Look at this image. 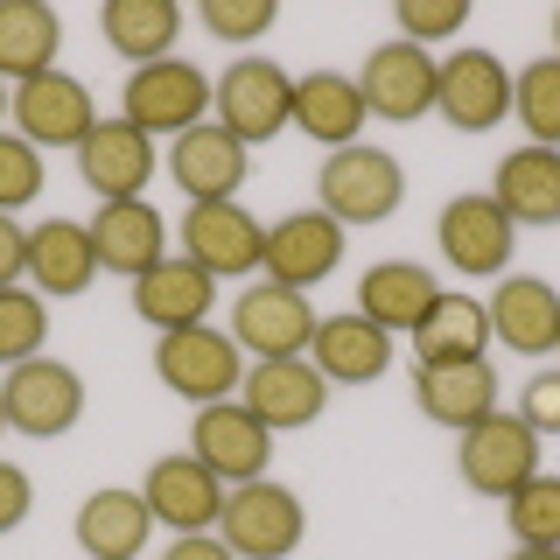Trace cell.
I'll return each mask as SVG.
<instances>
[{"mask_svg": "<svg viewBox=\"0 0 560 560\" xmlns=\"http://www.w3.org/2000/svg\"><path fill=\"white\" fill-rule=\"evenodd\" d=\"M210 92H218V78L197 70L189 57L140 63L133 78H127V92H119V119L140 127L148 140H183L189 127H203V119H210Z\"/></svg>", "mask_w": 560, "mask_h": 560, "instance_id": "1", "label": "cell"}, {"mask_svg": "<svg viewBox=\"0 0 560 560\" xmlns=\"http://www.w3.org/2000/svg\"><path fill=\"white\" fill-rule=\"evenodd\" d=\"M218 539L238 560H288L308 539V504L273 477L232 483L224 490V512H218Z\"/></svg>", "mask_w": 560, "mask_h": 560, "instance_id": "2", "label": "cell"}, {"mask_svg": "<svg viewBox=\"0 0 560 560\" xmlns=\"http://www.w3.org/2000/svg\"><path fill=\"white\" fill-rule=\"evenodd\" d=\"M407 203V168L385 148H337L315 168V210H329L337 224H385Z\"/></svg>", "mask_w": 560, "mask_h": 560, "instance_id": "3", "label": "cell"}, {"mask_svg": "<svg viewBox=\"0 0 560 560\" xmlns=\"http://www.w3.org/2000/svg\"><path fill=\"white\" fill-rule=\"evenodd\" d=\"M154 378H162L175 399H189V407H218V399H238L245 350L232 343V329H218V323L175 329V337H154Z\"/></svg>", "mask_w": 560, "mask_h": 560, "instance_id": "4", "label": "cell"}, {"mask_svg": "<svg viewBox=\"0 0 560 560\" xmlns=\"http://www.w3.org/2000/svg\"><path fill=\"white\" fill-rule=\"evenodd\" d=\"M210 119H218L232 140L259 148V140H280V127H294V78L273 57H238L224 63L218 92H210Z\"/></svg>", "mask_w": 560, "mask_h": 560, "instance_id": "5", "label": "cell"}, {"mask_svg": "<svg viewBox=\"0 0 560 560\" xmlns=\"http://www.w3.org/2000/svg\"><path fill=\"white\" fill-rule=\"evenodd\" d=\"M455 469H463V483L477 490V498L504 504L512 490H525L539 477V434L525 428L518 413L498 407L490 420H477V428L455 434Z\"/></svg>", "mask_w": 560, "mask_h": 560, "instance_id": "6", "label": "cell"}, {"mask_svg": "<svg viewBox=\"0 0 560 560\" xmlns=\"http://www.w3.org/2000/svg\"><path fill=\"white\" fill-rule=\"evenodd\" d=\"M8 113H14V133H22L35 154H43V148H70V154H78L84 133L105 119L98 98H92V84H84L78 70H63V63L43 70V78H28V84H14Z\"/></svg>", "mask_w": 560, "mask_h": 560, "instance_id": "7", "label": "cell"}, {"mask_svg": "<svg viewBox=\"0 0 560 560\" xmlns=\"http://www.w3.org/2000/svg\"><path fill=\"white\" fill-rule=\"evenodd\" d=\"M0 413H8L14 434H28V442H57L84 420V378L78 364L63 358H28L14 364L8 378H0Z\"/></svg>", "mask_w": 560, "mask_h": 560, "instance_id": "8", "label": "cell"}, {"mask_svg": "<svg viewBox=\"0 0 560 560\" xmlns=\"http://www.w3.org/2000/svg\"><path fill=\"white\" fill-rule=\"evenodd\" d=\"M175 238H183V259L203 267L210 280H245V273H259V259H267V224H259L238 197L189 203L183 224H175Z\"/></svg>", "mask_w": 560, "mask_h": 560, "instance_id": "9", "label": "cell"}, {"mask_svg": "<svg viewBox=\"0 0 560 560\" xmlns=\"http://www.w3.org/2000/svg\"><path fill=\"white\" fill-rule=\"evenodd\" d=\"M238 407L280 442V434H302V428L323 420L329 378L315 372L308 358H253V364H245V378H238Z\"/></svg>", "mask_w": 560, "mask_h": 560, "instance_id": "10", "label": "cell"}, {"mask_svg": "<svg viewBox=\"0 0 560 560\" xmlns=\"http://www.w3.org/2000/svg\"><path fill=\"white\" fill-rule=\"evenodd\" d=\"M434 245L455 273L469 280H498L512 273V253H518V224L490 203V189H469V197H448L442 218H434Z\"/></svg>", "mask_w": 560, "mask_h": 560, "instance_id": "11", "label": "cell"}, {"mask_svg": "<svg viewBox=\"0 0 560 560\" xmlns=\"http://www.w3.org/2000/svg\"><path fill=\"white\" fill-rule=\"evenodd\" d=\"M434 113L448 119L455 133H490L512 119V70H504L498 49H455L434 70Z\"/></svg>", "mask_w": 560, "mask_h": 560, "instance_id": "12", "label": "cell"}, {"mask_svg": "<svg viewBox=\"0 0 560 560\" xmlns=\"http://www.w3.org/2000/svg\"><path fill=\"white\" fill-rule=\"evenodd\" d=\"M315 323H323L315 302L302 288H280V280H253L232 302V343L245 358H308Z\"/></svg>", "mask_w": 560, "mask_h": 560, "instance_id": "13", "label": "cell"}, {"mask_svg": "<svg viewBox=\"0 0 560 560\" xmlns=\"http://www.w3.org/2000/svg\"><path fill=\"white\" fill-rule=\"evenodd\" d=\"M434 70H442V57H434V49H420V43H407V35L378 43L372 57H364V70H358L364 113H372V119H393V127L428 119L434 113Z\"/></svg>", "mask_w": 560, "mask_h": 560, "instance_id": "14", "label": "cell"}, {"mask_svg": "<svg viewBox=\"0 0 560 560\" xmlns=\"http://www.w3.org/2000/svg\"><path fill=\"white\" fill-rule=\"evenodd\" d=\"M78 175L98 203H127V197H148V183L162 175V154H154V140L140 127H127L119 113H105L78 148Z\"/></svg>", "mask_w": 560, "mask_h": 560, "instance_id": "15", "label": "cell"}, {"mask_svg": "<svg viewBox=\"0 0 560 560\" xmlns=\"http://www.w3.org/2000/svg\"><path fill=\"white\" fill-rule=\"evenodd\" d=\"M140 498H148L154 525H168L175 539L183 533H218L224 477L203 469L197 455H162V463H148V477H140Z\"/></svg>", "mask_w": 560, "mask_h": 560, "instance_id": "16", "label": "cell"}, {"mask_svg": "<svg viewBox=\"0 0 560 560\" xmlns=\"http://www.w3.org/2000/svg\"><path fill=\"white\" fill-rule=\"evenodd\" d=\"M413 407L420 420L463 434L504 407L498 399V364L490 358H455V364H413Z\"/></svg>", "mask_w": 560, "mask_h": 560, "instance_id": "17", "label": "cell"}, {"mask_svg": "<svg viewBox=\"0 0 560 560\" xmlns=\"http://www.w3.org/2000/svg\"><path fill=\"white\" fill-rule=\"evenodd\" d=\"M189 455H197L203 469H218L224 490H232V483L267 477V463H273V434L259 428V420L245 413L238 399H218V407H197V420H189Z\"/></svg>", "mask_w": 560, "mask_h": 560, "instance_id": "18", "label": "cell"}, {"mask_svg": "<svg viewBox=\"0 0 560 560\" xmlns=\"http://www.w3.org/2000/svg\"><path fill=\"white\" fill-rule=\"evenodd\" d=\"M343 259V224L329 210H288L280 224H267V259H259V280H280V288H315L329 280Z\"/></svg>", "mask_w": 560, "mask_h": 560, "instance_id": "19", "label": "cell"}, {"mask_svg": "<svg viewBox=\"0 0 560 560\" xmlns=\"http://www.w3.org/2000/svg\"><path fill=\"white\" fill-rule=\"evenodd\" d=\"M490 343H504L512 358H547L560 350V288L539 273H504L490 288Z\"/></svg>", "mask_w": 560, "mask_h": 560, "instance_id": "20", "label": "cell"}, {"mask_svg": "<svg viewBox=\"0 0 560 560\" xmlns=\"http://www.w3.org/2000/svg\"><path fill=\"white\" fill-rule=\"evenodd\" d=\"M245 175H253V148H245V140H232L218 119L189 127L183 140H168V183L183 189L189 203H224V197H238Z\"/></svg>", "mask_w": 560, "mask_h": 560, "instance_id": "21", "label": "cell"}, {"mask_svg": "<svg viewBox=\"0 0 560 560\" xmlns=\"http://www.w3.org/2000/svg\"><path fill=\"white\" fill-rule=\"evenodd\" d=\"M92 253H98V273H119V280H140L148 267L168 259V218L154 210L148 197H127V203H98L92 218Z\"/></svg>", "mask_w": 560, "mask_h": 560, "instance_id": "22", "label": "cell"}, {"mask_svg": "<svg viewBox=\"0 0 560 560\" xmlns=\"http://www.w3.org/2000/svg\"><path fill=\"white\" fill-rule=\"evenodd\" d=\"M28 288L43 302H78L84 288L98 280V253H92V224L78 218H43L28 224Z\"/></svg>", "mask_w": 560, "mask_h": 560, "instance_id": "23", "label": "cell"}, {"mask_svg": "<svg viewBox=\"0 0 560 560\" xmlns=\"http://www.w3.org/2000/svg\"><path fill=\"white\" fill-rule=\"evenodd\" d=\"M210 302H218V280H210L203 267H189L183 253L133 280V315L154 329V337H175V329L210 323Z\"/></svg>", "mask_w": 560, "mask_h": 560, "instance_id": "24", "label": "cell"}, {"mask_svg": "<svg viewBox=\"0 0 560 560\" xmlns=\"http://www.w3.org/2000/svg\"><path fill=\"white\" fill-rule=\"evenodd\" d=\"M78 553L84 560H140V547L154 539V512H148V498L140 490H119V483H105L92 490V498L78 504Z\"/></svg>", "mask_w": 560, "mask_h": 560, "instance_id": "25", "label": "cell"}, {"mask_svg": "<svg viewBox=\"0 0 560 560\" xmlns=\"http://www.w3.org/2000/svg\"><path fill=\"white\" fill-rule=\"evenodd\" d=\"M490 203L512 224H560V148H512L498 168H490Z\"/></svg>", "mask_w": 560, "mask_h": 560, "instance_id": "26", "label": "cell"}, {"mask_svg": "<svg viewBox=\"0 0 560 560\" xmlns=\"http://www.w3.org/2000/svg\"><path fill=\"white\" fill-rule=\"evenodd\" d=\"M434 302H442V280L420 267V259H378V267L358 280V315L378 323L385 337H413L420 315Z\"/></svg>", "mask_w": 560, "mask_h": 560, "instance_id": "27", "label": "cell"}, {"mask_svg": "<svg viewBox=\"0 0 560 560\" xmlns=\"http://www.w3.org/2000/svg\"><path fill=\"white\" fill-rule=\"evenodd\" d=\"M308 364L329 385H378L385 364H393V337H385L378 323H364L358 308L323 315V323H315V343H308Z\"/></svg>", "mask_w": 560, "mask_h": 560, "instance_id": "28", "label": "cell"}, {"mask_svg": "<svg viewBox=\"0 0 560 560\" xmlns=\"http://www.w3.org/2000/svg\"><path fill=\"white\" fill-rule=\"evenodd\" d=\"M364 92L358 78H343V70H308V78H294V133H308L315 148H358L364 133Z\"/></svg>", "mask_w": 560, "mask_h": 560, "instance_id": "29", "label": "cell"}, {"mask_svg": "<svg viewBox=\"0 0 560 560\" xmlns=\"http://www.w3.org/2000/svg\"><path fill=\"white\" fill-rule=\"evenodd\" d=\"M63 57V22L43 0H0V84H28Z\"/></svg>", "mask_w": 560, "mask_h": 560, "instance_id": "30", "label": "cell"}, {"mask_svg": "<svg viewBox=\"0 0 560 560\" xmlns=\"http://www.w3.org/2000/svg\"><path fill=\"white\" fill-rule=\"evenodd\" d=\"M413 364H455V358H490V308L477 294H455L442 288V302L420 315L413 329Z\"/></svg>", "mask_w": 560, "mask_h": 560, "instance_id": "31", "label": "cell"}, {"mask_svg": "<svg viewBox=\"0 0 560 560\" xmlns=\"http://www.w3.org/2000/svg\"><path fill=\"white\" fill-rule=\"evenodd\" d=\"M98 35L113 43V57L140 63H162L175 57V35H183V8L175 0H105L98 8Z\"/></svg>", "mask_w": 560, "mask_h": 560, "instance_id": "32", "label": "cell"}, {"mask_svg": "<svg viewBox=\"0 0 560 560\" xmlns=\"http://www.w3.org/2000/svg\"><path fill=\"white\" fill-rule=\"evenodd\" d=\"M512 119L533 148H560V57H539L512 78Z\"/></svg>", "mask_w": 560, "mask_h": 560, "instance_id": "33", "label": "cell"}, {"mask_svg": "<svg viewBox=\"0 0 560 560\" xmlns=\"http://www.w3.org/2000/svg\"><path fill=\"white\" fill-rule=\"evenodd\" d=\"M504 525H512V547H560V477L539 469L525 490L504 498Z\"/></svg>", "mask_w": 560, "mask_h": 560, "instance_id": "34", "label": "cell"}, {"mask_svg": "<svg viewBox=\"0 0 560 560\" xmlns=\"http://www.w3.org/2000/svg\"><path fill=\"white\" fill-rule=\"evenodd\" d=\"M43 337H49V302L28 288H0V364H28V358H43Z\"/></svg>", "mask_w": 560, "mask_h": 560, "instance_id": "35", "label": "cell"}, {"mask_svg": "<svg viewBox=\"0 0 560 560\" xmlns=\"http://www.w3.org/2000/svg\"><path fill=\"white\" fill-rule=\"evenodd\" d=\"M35 197H43V154H35L22 133L0 127V218L28 210Z\"/></svg>", "mask_w": 560, "mask_h": 560, "instance_id": "36", "label": "cell"}, {"mask_svg": "<svg viewBox=\"0 0 560 560\" xmlns=\"http://www.w3.org/2000/svg\"><path fill=\"white\" fill-rule=\"evenodd\" d=\"M197 22L218 35V43H238L245 49V43H259V35L280 22V8H273V0H203Z\"/></svg>", "mask_w": 560, "mask_h": 560, "instance_id": "37", "label": "cell"}, {"mask_svg": "<svg viewBox=\"0 0 560 560\" xmlns=\"http://www.w3.org/2000/svg\"><path fill=\"white\" fill-rule=\"evenodd\" d=\"M463 22H469V0H407V8H399V35L420 43V49L448 43Z\"/></svg>", "mask_w": 560, "mask_h": 560, "instance_id": "38", "label": "cell"}, {"mask_svg": "<svg viewBox=\"0 0 560 560\" xmlns=\"http://www.w3.org/2000/svg\"><path fill=\"white\" fill-rule=\"evenodd\" d=\"M518 420L547 442V434H560V372H533L518 393Z\"/></svg>", "mask_w": 560, "mask_h": 560, "instance_id": "39", "label": "cell"}, {"mask_svg": "<svg viewBox=\"0 0 560 560\" xmlns=\"http://www.w3.org/2000/svg\"><path fill=\"white\" fill-rule=\"evenodd\" d=\"M28 512H35V477H28L22 463H8V455H0V539H8Z\"/></svg>", "mask_w": 560, "mask_h": 560, "instance_id": "40", "label": "cell"}, {"mask_svg": "<svg viewBox=\"0 0 560 560\" xmlns=\"http://www.w3.org/2000/svg\"><path fill=\"white\" fill-rule=\"evenodd\" d=\"M28 273V224L0 218V288H22Z\"/></svg>", "mask_w": 560, "mask_h": 560, "instance_id": "41", "label": "cell"}, {"mask_svg": "<svg viewBox=\"0 0 560 560\" xmlns=\"http://www.w3.org/2000/svg\"><path fill=\"white\" fill-rule=\"evenodd\" d=\"M162 560H238V553L224 547L218 533H183V539H175V547H168Z\"/></svg>", "mask_w": 560, "mask_h": 560, "instance_id": "42", "label": "cell"}, {"mask_svg": "<svg viewBox=\"0 0 560 560\" xmlns=\"http://www.w3.org/2000/svg\"><path fill=\"white\" fill-rule=\"evenodd\" d=\"M504 560H560V547H512Z\"/></svg>", "mask_w": 560, "mask_h": 560, "instance_id": "43", "label": "cell"}, {"mask_svg": "<svg viewBox=\"0 0 560 560\" xmlns=\"http://www.w3.org/2000/svg\"><path fill=\"white\" fill-rule=\"evenodd\" d=\"M553 57H560V14H553Z\"/></svg>", "mask_w": 560, "mask_h": 560, "instance_id": "44", "label": "cell"}, {"mask_svg": "<svg viewBox=\"0 0 560 560\" xmlns=\"http://www.w3.org/2000/svg\"><path fill=\"white\" fill-rule=\"evenodd\" d=\"M8 98H14V92H8V84H0V113H8Z\"/></svg>", "mask_w": 560, "mask_h": 560, "instance_id": "45", "label": "cell"}, {"mask_svg": "<svg viewBox=\"0 0 560 560\" xmlns=\"http://www.w3.org/2000/svg\"><path fill=\"white\" fill-rule=\"evenodd\" d=\"M0 434H8V413H0Z\"/></svg>", "mask_w": 560, "mask_h": 560, "instance_id": "46", "label": "cell"}]
</instances>
